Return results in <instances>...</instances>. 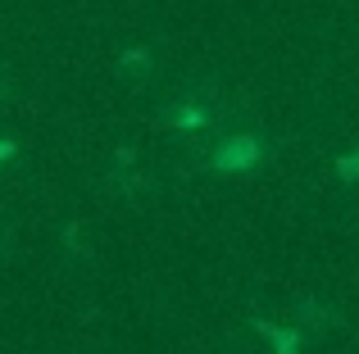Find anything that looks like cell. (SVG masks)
I'll use <instances>...</instances> for the list:
<instances>
[{"label": "cell", "instance_id": "6da1fadb", "mask_svg": "<svg viewBox=\"0 0 359 354\" xmlns=\"http://www.w3.org/2000/svg\"><path fill=\"white\" fill-rule=\"evenodd\" d=\"M264 332L273 337V350H278V354H296L300 350V337H296V332H278V327H264Z\"/></svg>", "mask_w": 359, "mask_h": 354}]
</instances>
